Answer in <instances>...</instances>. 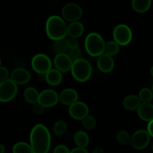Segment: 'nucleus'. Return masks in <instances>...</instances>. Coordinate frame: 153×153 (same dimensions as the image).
Returning <instances> with one entry per match:
<instances>
[{
  "label": "nucleus",
  "mask_w": 153,
  "mask_h": 153,
  "mask_svg": "<svg viewBox=\"0 0 153 153\" xmlns=\"http://www.w3.org/2000/svg\"><path fill=\"white\" fill-rule=\"evenodd\" d=\"M117 140L120 144L123 146H128L130 144V139H131V135L129 134L128 131L125 130H121L117 132Z\"/></svg>",
  "instance_id": "obj_27"
},
{
  "label": "nucleus",
  "mask_w": 153,
  "mask_h": 153,
  "mask_svg": "<svg viewBox=\"0 0 153 153\" xmlns=\"http://www.w3.org/2000/svg\"><path fill=\"white\" fill-rule=\"evenodd\" d=\"M31 64L33 70L39 74H46L52 68L51 58L43 53H38L34 56Z\"/></svg>",
  "instance_id": "obj_7"
},
{
  "label": "nucleus",
  "mask_w": 153,
  "mask_h": 153,
  "mask_svg": "<svg viewBox=\"0 0 153 153\" xmlns=\"http://www.w3.org/2000/svg\"><path fill=\"white\" fill-rule=\"evenodd\" d=\"M152 0H132L131 6L134 11L143 14L147 11L151 7Z\"/></svg>",
  "instance_id": "obj_20"
},
{
  "label": "nucleus",
  "mask_w": 153,
  "mask_h": 153,
  "mask_svg": "<svg viewBox=\"0 0 153 153\" xmlns=\"http://www.w3.org/2000/svg\"><path fill=\"white\" fill-rule=\"evenodd\" d=\"M63 80V75L61 71L56 68H51L45 74V81L52 86H56L61 83Z\"/></svg>",
  "instance_id": "obj_17"
},
{
  "label": "nucleus",
  "mask_w": 153,
  "mask_h": 153,
  "mask_svg": "<svg viewBox=\"0 0 153 153\" xmlns=\"http://www.w3.org/2000/svg\"><path fill=\"white\" fill-rule=\"evenodd\" d=\"M105 44V41L102 36L97 32L89 33L85 38V47L91 56L98 57L104 53Z\"/></svg>",
  "instance_id": "obj_4"
},
{
  "label": "nucleus",
  "mask_w": 153,
  "mask_h": 153,
  "mask_svg": "<svg viewBox=\"0 0 153 153\" xmlns=\"http://www.w3.org/2000/svg\"><path fill=\"white\" fill-rule=\"evenodd\" d=\"M82 121V124L83 128L86 130H93L97 126V120L95 117L88 114Z\"/></svg>",
  "instance_id": "obj_29"
},
{
  "label": "nucleus",
  "mask_w": 153,
  "mask_h": 153,
  "mask_svg": "<svg viewBox=\"0 0 153 153\" xmlns=\"http://www.w3.org/2000/svg\"><path fill=\"white\" fill-rule=\"evenodd\" d=\"M13 153H33L30 144L25 142H17L12 148Z\"/></svg>",
  "instance_id": "obj_26"
},
{
  "label": "nucleus",
  "mask_w": 153,
  "mask_h": 153,
  "mask_svg": "<svg viewBox=\"0 0 153 153\" xmlns=\"http://www.w3.org/2000/svg\"><path fill=\"white\" fill-rule=\"evenodd\" d=\"M140 104V100L138 96L135 94H128L126 96L123 100V106L126 110L133 111L137 110Z\"/></svg>",
  "instance_id": "obj_19"
},
{
  "label": "nucleus",
  "mask_w": 153,
  "mask_h": 153,
  "mask_svg": "<svg viewBox=\"0 0 153 153\" xmlns=\"http://www.w3.org/2000/svg\"><path fill=\"white\" fill-rule=\"evenodd\" d=\"M68 111L70 116L73 119L81 121L89 114V107L85 102L77 100L69 106Z\"/></svg>",
  "instance_id": "obj_11"
},
{
  "label": "nucleus",
  "mask_w": 153,
  "mask_h": 153,
  "mask_svg": "<svg viewBox=\"0 0 153 153\" xmlns=\"http://www.w3.org/2000/svg\"><path fill=\"white\" fill-rule=\"evenodd\" d=\"M46 32L52 40L65 38L67 35V25L65 20L58 15H52L46 22Z\"/></svg>",
  "instance_id": "obj_2"
},
{
  "label": "nucleus",
  "mask_w": 153,
  "mask_h": 153,
  "mask_svg": "<svg viewBox=\"0 0 153 153\" xmlns=\"http://www.w3.org/2000/svg\"><path fill=\"white\" fill-rule=\"evenodd\" d=\"M58 94L53 89H44L39 93L38 103L45 108H50L55 106L58 103Z\"/></svg>",
  "instance_id": "obj_10"
},
{
  "label": "nucleus",
  "mask_w": 153,
  "mask_h": 153,
  "mask_svg": "<svg viewBox=\"0 0 153 153\" xmlns=\"http://www.w3.org/2000/svg\"><path fill=\"white\" fill-rule=\"evenodd\" d=\"M120 46L114 40H108L105 42L104 49V53L113 57L120 52Z\"/></svg>",
  "instance_id": "obj_24"
},
{
  "label": "nucleus",
  "mask_w": 153,
  "mask_h": 153,
  "mask_svg": "<svg viewBox=\"0 0 153 153\" xmlns=\"http://www.w3.org/2000/svg\"><path fill=\"white\" fill-rule=\"evenodd\" d=\"M83 14V10L79 4L74 2L66 4L61 10V17L65 21L72 22L79 21Z\"/></svg>",
  "instance_id": "obj_8"
},
{
  "label": "nucleus",
  "mask_w": 153,
  "mask_h": 153,
  "mask_svg": "<svg viewBox=\"0 0 153 153\" xmlns=\"http://www.w3.org/2000/svg\"><path fill=\"white\" fill-rule=\"evenodd\" d=\"M152 125H153V120L152 121H149L147 122V126H146V131L149 133V134L151 136H153V131H152Z\"/></svg>",
  "instance_id": "obj_36"
},
{
  "label": "nucleus",
  "mask_w": 153,
  "mask_h": 153,
  "mask_svg": "<svg viewBox=\"0 0 153 153\" xmlns=\"http://www.w3.org/2000/svg\"><path fill=\"white\" fill-rule=\"evenodd\" d=\"M9 78L16 85H25L31 80V74L24 68H17L12 70Z\"/></svg>",
  "instance_id": "obj_13"
},
{
  "label": "nucleus",
  "mask_w": 153,
  "mask_h": 153,
  "mask_svg": "<svg viewBox=\"0 0 153 153\" xmlns=\"http://www.w3.org/2000/svg\"><path fill=\"white\" fill-rule=\"evenodd\" d=\"M70 149L65 145H58L54 148L53 153H70Z\"/></svg>",
  "instance_id": "obj_34"
},
{
  "label": "nucleus",
  "mask_w": 153,
  "mask_h": 153,
  "mask_svg": "<svg viewBox=\"0 0 153 153\" xmlns=\"http://www.w3.org/2000/svg\"><path fill=\"white\" fill-rule=\"evenodd\" d=\"M17 92V85L10 78L0 82V102L11 101L15 98Z\"/></svg>",
  "instance_id": "obj_5"
},
{
  "label": "nucleus",
  "mask_w": 153,
  "mask_h": 153,
  "mask_svg": "<svg viewBox=\"0 0 153 153\" xmlns=\"http://www.w3.org/2000/svg\"><path fill=\"white\" fill-rule=\"evenodd\" d=\"M68 50H67L66 53L70 56V58H71L73 61L74 60L78 59V58H81V55H82V50L79 48V46L76 48H73V49H67Z\"/></svg>",
  "instance_id": "obj_30"
},
{
  "label": "nucleus",
  "mask_w": 153,
  "mask_h": 153,
  "mask_svg": "<svg viewBox=\"0 0 153 153\" xmlns=\"http://www.w3.org/2000/svg\"><path fill=\"white\" fill-rule=\"evenodd\" d=\"M1 65V58H0V66Z\"/></svg>",
  "instance_id": "obj_38"
},
{
  "label": "nucleus",
  "mask_w": 153,
  "mask_h": 153,
  "mask_svg": "<svg viewBox=\"0 0 153 153\" xmlns=\"http://www.w3.org/2000/svg\"><path fill=\"white\" fill-rule=\"evenodd\" d=\"M97 64L100 71L105 74H108L113 70L114 68V60L113 57L111 56L102 53L98 56Z\"/></svg>",
  "instance_id": "obj_14"
},
{
  "label": "nucleus",
  "mask_w": 153,
  "mask_h": 153,
  "mask_svg": "<svg viewBox=\"0 0 153 153\" xmlns=\"http://www.w3.org/2000/svg\"><path fill=\"white\" fill-rule=\"evenodd\" d=\"M9 78V71L4 66H0V82Z\"/></svg>",
  "instance_id": "obj_32"
},
{
  "label": "nucleus",
  "mask_w": 153,
  "mask_h": 153,
  "mask_svg": "<svg viewBox=\"0 0 153 153\" xmlns=\"http://www.w3.org/2000/svg\"><path fill=\"white\" fill-rule=\"evenodd\" d=\"M79 99V94L74 88H67L58 94V100L62 104L70 106Z\"/></svg>",
  "instance_id": "obj_15"
},
{
  "label": "nucleus",
  "mask_w": 153,
  "mask_h": 153,
  "mask_svg": "<svg viewBox=\"0 0 153 153\" xmlns=\"http://www.w3.org/2000/svg\"><path fill=\"white\" fill-rule=\"evenodd\" d=\"M137 112L139 118L145 122L153 120V105L151 102H140L137 108Z\"/></svg>",
  "instance_id": "obj_16"
},
{
  "label": "nucleus",
  "mask_w": 153,
  "mask_h": 153,
  "mask_svg": "<svg viewBox=\"0 0 153 153\" xmlns=\"http://www.w3.org/2000/svg\"><path fill=\"white\" fill-rule=\"evenodd\" d=\"M67 49H68V47H67V39L66 38L54 40L53 44H52V50L55 54L66 52Z\"/></svg>",
  "instance_id": "obj_23"
},
{
  "label": "nucleus",
  "mask_w": 153,
  "mask_h": 153,
  "mask_svg": "<svg viewBox=\"0 0 153 153\" xmlns=\"http://www.w3.org/2000/svg\"><path fill=\"white\" fill-rule=\"evenodd\" d=\"M5 152V148H4V145L0 143V153H4Z\"/></svg>",
  "instance_id": "obj_37"
},
{
  "label": "nucleus",
  "mask_w": 153,
  "mask_h": 153,
  "mask_svg": "<svg viewBox=\"0 0 153 153\" xmlns=\"http://www.w3.org/2000/svg\"><path fill=\"white\" fill-rule=\"evenodd\" d=\"M114 40L119 46H126L132 39V31L128 26L119 24L113 30Z\"/></svg>",
  "instance_id": "obj_6"
},
{
  "label": "nucleus",
  "mask_w": 153,
  "mask_h": 153,
  "mask_svg": "<svg viewBox=\"0 0 153 153\" xmlns=\"http://www.w3.org/2000/svg\"><path fill=\"white\" fill-rule=\"evenodd\" d=\"M73 140L77 146L86 148L89 144L90 138L87 132L84 130H78L74 134Z\"/></svg>",
  "instance_id": "obj_21"
},
{
  "label": "nucleus",
  "mask_w": 153,
  "mask_h": 153,
  "mask_svg": "<svg viewBox=\"0 0 153 153\" xmlns=\"http://www.w3.org/2000/svg\"><path fill=\"white\" fill-rule=\"evenodd\" d=\"M53 133L55 134L56 136H61L63 135H64L66 134L67 130V123L66 122V121L62 119L58 120L57 122H55V123L53 125Z\"/></svg>",
  "instance_id": "obj_25"
},
{
  "label": "nucleus",
  "mask_w": 153,
  "mask_h": 153,
  "mask_svg": "<svg viewBox=\"0 0 153 153\" xmlns=\"http://www.w3.org/2000/svg\"><path fill=\"white\" fill-rule=\"evenodd\" d=\"M151 137L152 136L149 134L146 130L140 129L136 130L132 135H131L129 145L135 149H144L149 146Z\"/></svg>",
  "instance_id": "obj_9"
},
{
  "label": "nucleus",
  "mask_w": 153,
  "mask_h": 153,
  "mask_svg": "<svg viewBox=\"0 0 153 153\" xmlns=\"http://www.w3.org/2000/svg\"><path fill=\"white\" fill-rule=\"evenodd\" d=\"M44 110H45L44 106H42V105L40 104H39L38 102L34 104V106H33L32 108L33 112H34V114H36V115H41V114L43 112V111H44Z\"/></svg>",
  "instance_id": "obj_33"
},
{
  "label": "nucleus",
  "mask_w": 153,
  "mask_h": 153,
  "mask_svg": "<svg viewBox=\"0 0 153 153\" xmlns=\"http://www.w3.org/2000/svg\"><path fill=\"white\" fill-rule=\"evenodd\" d=\"M30 146L33 153H48L51 146V134L43 124H36L30 132Z\"/></svg>",
  "instance_id": "obj_1"
},
{
  "label": "nucleus",
  "mask_w": 153,
  "mask_h": 153,
  "mask_svg": "<svg viewBox=\"0 0 153 153\" xmlns=\"http://www.w3.org/2000/svg\"><path fill=\"white\" fill-rule=\"evenodd\" d=\"M138 98L140 102H147L149 103L152 100L153 93L152 91L149 88H143L140 90Z\"/></svg>",
  "instance_id": "obj_28"
},
{
  "label": "nucleus",
  "mask_w": 153,
  "mask_h": 153,
  "mask_svg": "<svg viewBox=\"0 0 153 153\" xmlns=\"http://www.w3.org/2000/svg\"><path fill=\"white\" fill-rule=\"evenodd\" d=\"M70 71L73 77L76 81L85 82L88 81L92 75V65L86 58H79L73 62Z\"/></svg>",
  "instance_id": "obj_3"
},
{
  "label": "nucleus",
  "mask_w": 153,
  "mask_h": 153,
  "mask_svg": "<svg viewBox=\"0 0 153 153\" xmlns=\"http://www.w3.org/2000/svg\"><path fill=\"white\" fill-rule=\"evenodd\" d=\"M70 153H88V151L86 149V148H83V147H76V148H73Z\"/></svg>",
  "instance_id": "obj_35"
},
{
  "label": "nucleus",
  "mask_w": 153,
  "mask_h": 153,
  "mask_svg": "<svg viewBox=\"0 0 153 153\" xmlns=\"http://www.w3.org/2000/svg\"><path fill=\"white\" fill-rule=\"evenodd\" d=\"M39 93L40 92L34 87H28L25 88L23 92L24 99L28 103L34 104L38 101Z\"/></svg>",
  "instance_id": "obj_22"
},
{
  "label": "nucleus",
  "mask_w": 153,
  "mask_h": 153,
  "mask_svg": "<svg viewBox=\"0 0 153 153\" xmlns=\"http://www.w3.org/2000/svg\"><path fill=\"white\" fill-rule=\"evenodd\" d=\"M67 44L68 49H73V48H76L79 46V40L76 38H72L70 37L68 39H67Z\"/></svg>",
  "instance_id": "obj_31"
},
{
  "label": "nucleus",
  "mask_w": 153,
  "mask_h": 153,
  "mask_svg": "<svg viewBox=\"0 0 153 153\" xmlns=\"http://www.w3.org/2000/svg\"><path fill=\"white\" fill-rule=\"evenodd\" d=\"M73 62V60L66 52L55 54L54 57V64L55 66V68L61 71V73L70 71Z\"/></svg>",
  "instance_id": "obj_12"
},
{
  "label": "nucleus",
  "mask_w": 153,
  "mask_h": 153,
  "mask_svg": "<svg viewBox=\"0 0 153 153\" xmlns=\"http://www.w3.org/2000/svg\"><path fill=\"white\" fill-rule=\"evenodd\" d=\"M85 32V26L83 23L79 21L70 22L67 25V35L72 38H76L82 36Z\"/></svg>",
  "instance_id": "obj_18"
}]
</instances>
